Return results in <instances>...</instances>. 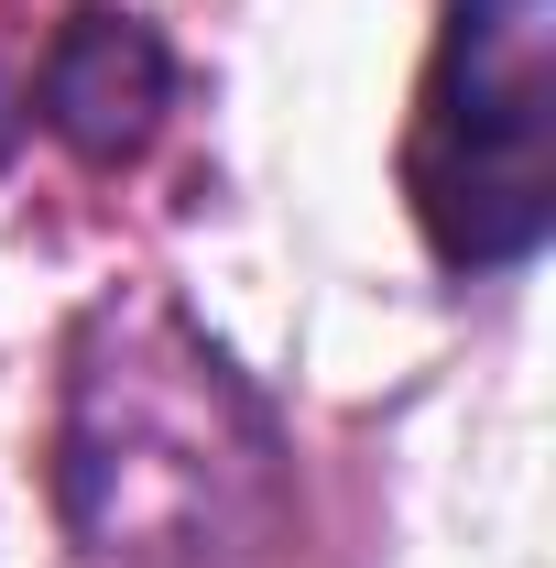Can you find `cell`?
<instances>
[{
  "mask_svg": "<svg viewBox=\"0 0 556 568\" xmlns=\"http://www.w3.org/2000/svg\"><path fill=\"white\" fill-rule=\"evenodd\" d=\"M55 493L110 568H229L284 525V437L208 328L132 284L66 351Z\"/></svg>",
  "mask_w": 556,
  "mask_h": 568,
  "instance_id": "1",
  "label": "cell"
},
{
  "mask_svg": "<svg viewBox=\"0 0 556 568\" xmlns=\"http://www.w3.org/2000/svg\"><path fill=\"white\" fill-rule=\"evenodd\" d=\"M404 186L447 263H524L556 230V0H447Z\"/></svg>",
  "mask_w": 556,
  "mask_h": 568,
  "instance_id": "2",
  "label": "cell"
},
{
  "mask_svg": "<svg viewBox=\"0 0 556 568\" xmlns=\"http://www.w3.org/2000/svg\"><path fill=\"white\" fill-rule=\"evenodd\" d=\"M44 132L66 142L76 164H132L142 142L164 132V99H175V67L153 44V22L132 11H76L66 33L44 44Z\"/></svg>",
  "mask_w": 556,
  "mask_h": 568,
  "instance_id": "3",
  "label": "cell"
},
{
  "mask_svg": "<svg viewBox=\"0 0 556 568\" xmlns=\"http://www.w3.org/2000/svg\"><path fill=\"white\" fill-rule=\"evenodd\" d=\"M11 142H22V110H11V77H0V164H11Z\"/></svg>",
  "mask_w": 556,
  "mask_h": 568,
  "instance_id": "4",
  "label": "cell"
}]
</instances>
